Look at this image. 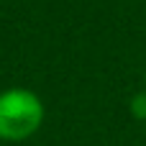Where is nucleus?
<instances>
[{
    "label": "nucleus",
    "instance_id": "f257e3e1",
    "mask_svg": "<svg viewBox=\"0 0 146 146\" xmlns=\"http://www.w3.org/2000/svg\"><path fill=\"white\" fill-rule=\"evenodd\" d=\"M44 103L28 87H8L0 92V141L18 144L31 139L44 123Z\"/></svg>",
    "mask_w": 146,
    "mask_h": 146
},
{
    "label": "nucleus",
    "instance_id": "7ed1b4c3",
    "mask_svg": "<svg viewBox=\"0 0 146 146\" xmlns=\"http://www.w3.org/2000/svg\"><path fill=\"white\" fill-rule=\"evenodd\" d=\"M144 90H146V82H144Z\"/></svg>",
    "mask_w": 146,
    "mask_h": 146
},
{
    "label": "nucleus",
    "instance_id": "f03ea898",
    "mask_svg": "<svg viewBox=\"0 0 146 146\" xmlns=\"http://www.w3.org/2000/svg\"><path fill=\"white\" fill-rule=\"evenodd\" d=\"M131 113H133L139 121H146V90L131 98Z\"/></svg>",
    "mask_w": 146,
    "mask_h": 146
}]
</instances>
